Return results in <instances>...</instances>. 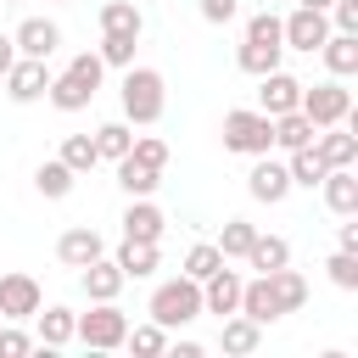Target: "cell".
Listing matches in <instances>:
<instances>
[{
    "instance_id": "26",
    "label": "cell",
    "mask_w": 358,
    "mask_h": 358,
    "mask_svg": "<svg viewBox=\"0 0 358 358\" xmlns=\"http://www.w3.org/2000/svg\"><path fill=\"white\" fill-rule=\"evenodd\" d=\"M101 34H145V17H140V6L134 0H106L101 6Z\"/></svg>"
},
{
    "instance_id": "42",
    "label": "cell",
    "mask_w": 358,
    "mask_h": 358,
    "mask_svg": "<svg viewBox=\"0 0 358 358\" xmlns=\"http://www.w3.org/2000/svg\"><path fill=\"white\" fill-rule=\"evenodd\" d=\"M324 17H330V28L358 34V0H330V6H324Z\"/></svg>"
},
{
    "instance_id": "32",
    "label": "cell",
    "mask_w": 358,
    "mask_h": 358,
    "mask_svg": "<svg viewBox=\"0 0 358 358\" xmlns=\"http://www.w3.org/2000/svg\"><path fill=\"white\" fill-rule=\"evenodd\" d=\"M268 280H274V291H280V308L285 313H296L302 302H308V280L291 268V263H280V268H268Z\"/></svg>"
},
{
    "instance_id": "21",
    "label": "cell",
    "mask_w": 358,
    "mask_h": 358,
    "mask_svg": "<svg viewBox=\"0 0 358 358\" xmlns=\"http://www.w3.org/2000/svg\"><path fill=\"white\" fill-rule=\"evenodd\" d=\"M319 56H324L330 78H352V73H358V34H341V28H330V39L319 45Z\"/></svg>"
},
{
    "instance_id": "16",
    "label": "cell",
    "mask_w": 358,
    "mask_h": 358,
    "mask_svg": "<svg viewBox=\"0 0 358 358\" xmlns=\"http://www.w3.org/2000/svg\"><path fill=\"white\" fill-rule=\"evenodd\" d=\"M313 151L324 157V168H358V134L347 123H330L313 134Z\"/></svg>"
},
{
    "instance_id": "3",
    "label": "cell",
    "mask_w": 358,
    "mask_h": 358,
    "mask_svg": "<svg viewBox=\"0 0 358 358\" xmlns=\"http://www.w3.org/2000/svg\"><path fill=\"white\" fill-rule=\"evenodd\" d=\"M117 95H123V123H134V129L157 123L162 106H168V84H162L157 67H123V90Z\"/></svg>"
},
{
    "instance_id": "13",
    "label": "cell",
    "mask_w": 358,
    "mask_h": 358,
    "mask_svg": "<svg viewBox=\"0 0 358 358\" xmlns=\"http://www.w3.org/2000/svg\"><path fill=\"white\" fill-rule=\"evenodd\" d=\"M241 285H246V280H241L229 263H218V268L201 280V313H218V319L235 313V308H241Z\"/></svg>"
},
{
    "instance_id": "31",
    "label": "cell",
    "mask_w": 358,
    "mask_h": 358,
    "mask_svg": "<svg viewBox=\"0 0 358 358\" xmlns=\"http://www.w3.org/2000/svg\"><path fill=\"white\" fill-rule=\"evenodd\" d=\"M73 179H78V173H73V168H67L62 157H56V162H39V168H34V190H39V196H50V201H62V196L73 190Z\"/></svg>"
},
{
    "instance_id": "48",
    "label": "cell",
    "mask_w": 358,
    "mask_h": 358,
    "mask_svg": "<svg viewBox=\"0 0 358 358\" xmlns=\"http://www.w3.org/2000/svg\"><path fill=\"white\" fill-rule=\"evenodd\" d=\"M6 6H22V0H6Z\"/></svg>"
},
{
    "instance_id": "19",
    "label": "cell",
    "mask_w": 358,
    "mask_h": 358,
    "mask_svg": "<svg viewBox=\"0 0 358 358\" xmlns=\"http://www.w3.org/2000/svg\"><path fill=\"white\" fill-rule=\"evenodd\" d=\"M319 190H324V207H330L336 218H352V213H358V168H330V173L319 179Z\"/></svg>"
},
{
    "instance_id": "40",
    "label": "cell",
    "mask_w": 358,
    "mask_h": 358,
    "mask_svg": "<svg viewBox=\"0 0 358 358\" xmlns=\"http://www.w3.org/2000/svg\"><path fill=\"white\" fill-rule=\"evenodd\" d=\"M246 39H263V45H285V39H280V17H274V11H257V17H246Z\"/></svg>"
},
{
    "instance_id": "20",
    "label": "cell",
    "mask_w": 358,
    "mask_h": 358,
    "mask_svg": "<svg viewBox=\"0 0 358 358\" xmlns=\"http://www.w3.org/2000/svg\"><path fill=\"white\" fill-rule=\"evenodd\" d=\"M112 263L123 268V280H151L157 263H162V252H157V241H123L112 252Z\"/></svg>"
},
{
    "instance_id": "5",
    "label": "cell",
    "mask_w": 358,
    "mask_h": 358,
    "mask_svg": "<svg viewBox=\"0 0 358 358\" xmlns=\"http://www.w3.org/2000/svg\"><path fill=\"white\" fill-rule=\"evenodd\" d=\"M224 151H241V157H263V151H274V117H263L257 106H235V112H224Z\"/></svg>"
},
{
    "instance_id": "39",
    "label": "cell",
    "mask_w": 358,
    "mask_h": 358,
    "mask_svg": "<svg viewBox=\"0 0 358 358\" xmlns=\"http://www.w3.org/2000/svg\"><path fill=\"white\" fill-rule=\"evenodd\" d=\"M129 157L162 173V168H168V140H157V134H134V145H129Z\"/></svg>"
},
{
    "instance_id": "47",
    "label": "cell",
    "mask_w": 358,
    "mask_h": 358,
    "mask_svg": "<svg viewBox=\"0 0 358 358\" xmlns=\"http://www.w3.org/2000/svg\"><path fill=\"white\" fill-rule=\"evenodd\" d=\"M296 6H313V11H324V6H330V0H296Z\"/></svg>"
},
{
    "instance_id": "9",
    "label": "cell",
    "mask_w": 358,
    "mask_h": 358,
    "mask_svg": "<svg viewBox=\"0 0 358 358\" xmlns=\"http://www.w3.org/2000/svg\"><path fill=\"white\" fill-rule=\"evenodd\" d=\"M291 190H296V185H291L285 162H274L268 151H263V157H252V173H246V196H252V201H263V207H280Z\"/></svg>"
},
{
    "instance_id": "7",
    "label": "cell",
    "mask_w": 358,
    "mask_h": 358,
    "mask_svg": "<svg viewBox=\"0 0 358 358\" xmlns=\"http://www.w3.org/2000/svg\"><path fill=\"white\" fill-rule=\"evenodd\" d=\"M39 308H45V291H39V280H34V274H22V268L0 274V319H6V324L34 319Z\"/></svg>"
},
{
    "instance_id": "12",
    "label": "cell",
    "mask_w": 358,
    "mask_h": 358,
    "mask_svg": "<svg viewBox=\"0 0 358 358\" xmlns=\"http://www.w3.org/2000/svg\"><path fill=\"white\" fill-rule=\"evenodd\" d=\"M45 90H50V67H45V62H34V56H17V62L6 67V95H11L17 106L39 101Z\"/></svg>"
},
{
    "instance_id": "6",
    "label": "cell",
    "mask_w": 358,
    "mask_h": 358,
    "mask_svg": "<svg viewBox=\"0 0 358 358\" xmlns=\"http://www.w3.org/2000/svg\"><path fill=\"white\" fill-rule=\"evenodd\" d=\"M123 336H129V313H123L117 302H90V313L73 319V341H84V347H95V352L123 347Z\"/></svg>"
},
{
    "instance_id": "11",
    "label": "cell",
    "mask_w": 358,
    "mask_h": 358,
    "mask_svg": "<svg viewBox=\"0 0 358 358\" xmlns=\"http://www.w3.org/2000/svg\"><path fill=\"white\" fill-rule=\"evenodd\" d=\"M296 101H302V78H291L285 67H274V73L257 78V112H263V117L296 112Z\"/></svg>"
},
{
    "instance_id": "8",
    "label": "cell",
    "mask_w": 358,
    "mask_h": 358,
    "mask_svg": "<svg viewBox=\"0 0 358 358\" xmlns=\"http://www.w3.org/2000/svg\"><path fill=\"white\" fill-rule=\"evenodd\" d=\"M280 39H285V50H319L324 39H330V17L324 11H313V6H296L291 17H280Z\"/></svg>"
},
{
    "instance_id": "37",
    "label": "cell",
    "mask_w": 358,
    "mask_h": 358,
    "mask_svg": "<svg viewBox=\"0 0 358 358\" xmlns=\"http://www.w3.org/2000/svg\"><path fill=\"white\" fill-rule=\"evenodd\" d=\"M252 235H257V224H246V218H229L224 224V235L213 241L224 257H246V246H252Z\"/></svg>"
},
{
    "instance_id": "1",
    "label": "cell",
    "mask_w": 358,
    "mask_h": 358,
    "mask_svg": "<svg viewBox=\"0 0 358 358\" xmlns=\"http://www.w3.org/2000/svg\"><path fill=\"white\" fill-rule=\"evenodd\" d=\"M101 73H106V62H101L95 50H78L62 73H50L45 101H50L56 112H84V106L95 101V90H101Z\"/></svg>"
},
{
    "instance_id": "28",
    "label": "cell",
    "mask_w": 358,
    "mask_h": 358,
    "mask_svg": "<svg viewBox=\"0 0 358 358\" xmlns=\"http://www.w3.org/2000/svg\"><path fill=\"white\" fill-rule=\"evenodd\" d=\"M280 263H291V246H285L280 235H252V246H246V268L268 274V268H280Z\"/></svg>"
},
{
    "instance_id": "36",
    "label": "cell",
    "mask_w": 358,
    "mask_h": 358,
    "mask_svg": "<svg viewBox=\"0 0 358 358\" xmlns=\"http://www.w3.org/2000/svg\"><path fill=\"white\" fill-rule=\"evenodd\" d=\"M62 162H67L73 173H90V168L101 162V157H95V140H90V134H67V140H62Z\"/></svg>"
},
{
    "instance_id": "30",
    "label": "cell",
    "mask_w": 358,
    "mask_h": 358,
    "mask_svg": "<svg viewBox=\"0 0 358 358\" xmlns=\"http://www.w3.org/2000/svg\"><path fill=\"white\" fill-rule=\"evenodd\" d=\"M117 185H123L129 196H157L162 173H157V168H145V162H134V157H117Z\"/></svg>"
},
{
    "instance_id": "4",
    "label": "cell",
    "mask_w": 358,
    "mask_h": 358,
    "mask_svg": "<svg viewBox=\"0 0 358 358\" xmlns=\"http://www.w3.org/2000/svg\"><path fill=\"white\" fill-rule=\"evenodd\" d=\"M296 112L313 123V129H330V123H352V90L341 78H324V84H302V101Z\"/></svg>"
},
{
    "instance_id": "23",
    "label": "cell",
    "mask_w": 358,
    "mask_h": 358,
    "mask_svg": "<svg viewBox=\"0 0 358 358\" xmlns=\"http://www.w3.org/2000/svg\"><path fill=\"white\" fill-rule=\"evenodd\" d=\"M257 341H263V324H252L246 313H224V330H218V347L224 352L246 358V352H257Z\"/></svg>"
},
{
    "instance_id": "44",
    "label": "cell",
    "mask_w": 358,
    "mask_h": 358,
    "mask_svg": "<svg viewBox=\"0 0 358 358\" xmlns=\"http://www.w3.org/2000/svg\"><path fill=\"white\" fill-rule=\"evenodd\" d=\"M336 246H341V252H358V213H352V218L336 229Z\"/></svg>"
},
{
    "instance_id": "33",
    "label": "cell",
    "mask_w": 358,
    "mask_h": 358,
    "mask_svg": "<svg viewBox=\"0 0 358 358\" xmlns=\"http://www.w3.org/2000/svg\"><path fill=\"white\" fill-rule=\"evenodd\" d=\"M134 45H140L134 34H101L95 56H101L106 67H117V73H123V67H134Z\"/></svg>"
},
{
    "instance_id": "29",
    "label": "cell",
    "mask_w": 358,
    "mask_h": 358,
    "mask_svg": "<svg viewBox=\"0 0 358 358\" xmlns=\"http://www.w3.org/2000/svg\"><path fill=\"white\" fill-rule=\"evenodd\" d=\"M313 134H319V129H313V123H308L302 112H280V117H274V145H280V151L313 145Z\"/></svg>"
},
{
    "instance_id": "10",
    "label": "cell",
    "mask_w": 358,
    "mask_h": 358,
    "mask_svg": "<svg viewBox=\"0 0 358 358\" xmlns=\"http://www.w3.org/2000/svg\"><path fill=\"white\" fill-rule=\"evenodd\" d=\"M11 45H17V56L50 62V56H56V45H62V28H56L50 17H22V22L11 28Z\"/></svg>"
},
{
    "instance_id": "14",
    "label": "cell",
    "mask_w": 358,
    "mask_h": 358,
    "mask_svg": "<svg viewBox=\"0 0 358 358\" xmlns=\"http://www.w3.org/2000/svg\"><path fill=\"white\" fill-rule=\"evenodd\" d=\"M235 313H246L252 324H274V319H285L274 280H268V274H252V280L241 285V308H235Z\"/></svg>"
},
{
    "instance_id": "46",
    "label": "cell",
    "mask_w": 358,
    "mask_h": 358,
    "mask_svg": "<svg viewBox=\"0 0 358 358\" xmlns=\"http://www.w3.org/2000/svg\"><path fill=\"white\" fill-rule=\"evenodd\" d=\"M173 347V358H201V341H168Z\"/></svg>"
},
{
    "instance_id": "43",
    "label": "cell",
    "mask_w": 358,
    "mask_h": 358,
    "mask_svg": "<svg viewBox=\"0 0 358 358\" xmlns=\"http://www.w3.org/2000/svg\"><path fill=\"white\" fill-rule=\"evenodd\" d=\"M196 11H201V22H213V28H224V22H235V11H241V0H196Z\"/></svg>"
},
{
    "instance_id": "25",
    "label": "cell",
    "mask_w": 358,
    "mask_h": 358,
    "mask_svg": "<svg viewBox=\"0 0 358 358\" xmlns=\"http://www.w3.org/2000/svg\"><path fill=\"white\" fill-rule=\"evenodd\" d=\"M285 173H291V185H302V190H319V179H324L330 168H324V157H319L313 145H296V151H285Z\"/></svg>"
},
{
    "instance_id": "22",
    "label": "cell",
    "mask_w": 358,
    "mask_h": 358,
    "mask_svg": "<svg viewBox=\"0 0 358 358\" xmlns=\"http://www.w3.org/2000/svg\"><path fill=\"white\" fill-rule=\"evenodd\" d=\"M73 319H78V313H73V308H62V302L39 308V313H34V324H39V330H34V341H39V347H67V341H73Z\"/></svg>"
},
{
    "instance_id": "15",
    "label": "cell",
    "mask_w": 358,
    "mask_h": 358,
    "mask_svg": "<svg viewBox=\"0 0 358 358\" xmlns=\"http://www.w3.org/2000/svg\"><path fill=\"white\" fill-rule=\"evenodd\" d=\"M78 285H84V296H90V302H117V291H123L129 280H123V268L101 252L95 263H84V268H78Z\"/></svg>"
},
{
    "instance_id": "18",
    "label": "cell",
    "mask_w": 358,
    "mask_h": 358,
    "mask_svg": "<svg viewBox=\"0 0 358 358\" xmlns=\"http://www.w3.org/2000/svg\"><path fill=\"white\" fill-rule=\"evenodd\" d=\"M106 252V241H101V229H90V224H73V229H62V241H56V257L67 263V268H84V263H95Z\"/></svg>"
},
{
    "instance_id": "38",
    "label": "cell",
    "mask_w": 358,
    "mask_h": 358,
    "mask_svg": "<svg viewBox=\"0 0 358 358\" xmlns=\"http://www.w3.org/2000/svg\"><path fill=\"white\" fill-rule=\"evenodd\" d=\"M324 274H330V285H341V291H358V252H330L324 257Z\"/></svg>"
},
{
    "instance_id": "17",
    "label": "cell",
    "mask_w": 358,
    "mask_h": 358,
    "mask_svg": "<svg viewBox=\"0 0 358 358\" xmlns=\"http://www.w3.org/2000/svg\"><path fill=\"white\" fill-rule=\"evenodd\" d=\"M168 218L151 196H129V213H123V241H162Z\"/></svg>"
},
{
    "instance_id": "34",
    "label": "cell",
    "mask_w": 358,
    "mask_h": 358,
    "mask_svg": "<svg viewBox=\"0 0 358 358\" xmlns=\"http://www.w3.org/2000/svg\"><path fill=\"white\" fill-rule=\"evenodd\" d=\"M123 347H134L140 358H157V352H168V330H162L157 319H145V324H134V330L123 336Z\"/></svg>"
},
{
    "instance_id": "41",
    "label": "cell",
    "mask_w": 358,
    "mask_h": 358,
    "mask_svg": "<svg viewBox=\"0 0 358 358\" xmlns=\"http://www.w3.org/2000/svg\"><path fill=\"white\" fill-rule=\"evenodd\" d=\"M22 352H34V336L0 319V358H22Z\"/></svg>"
},
{
    "instance_id": "2",
    "label": "cell",
    "mask_w": 358,
    "mask_h": 358,
    "mask_svg": "<svg viewBox=\"0 0 358 358\" xmlns=\"http://www.w3.org/2000/svg\"><path fill=\"white\" fill-rule=\"evenodd\" d=\"M145 313H151L162 330H185L190 319H201V280H190V274L157 280V291H151Z\"/></svg>"
},
{
    "instance_id": "27",
    "label": "cell",
    "mask_w": 358,
    "mask_h": 358,
    "mask_svg": "<svg viewBox=\"0 0 358 358\" xmlns=\"http://www.w3.org/2000/svg\"><path fill=\"white\" fill-rule=\"evenodd\" d=\"M90 140H95V157H101V162H117V157H129V145H134V123H101Z\"/></svg>"
},
{
    "instance_id": "24",
    "label": "cell",
    "mask_w": 358,
    "mask_h": 358,
    "mask_svg": "<svg viewBox=\"0 0 358 358\" xmlns=\"http://www.w3.org/2000/svg\"><path fill=\"white\" fill-rule=\"evenodd\" d=\"M280 56H285V45L241 39V50H235V67H241V73H252V78H263V73H274V67H280Z\"/></svg>"
},
{
    "instance_id": "35",
    "label": "cell",
    "mask_w": 358,
    "mask_h": 358,
    "mask_svg": "<svg viewBox=\"0 0 358 358\" xmlns=\"http://www.w3.org/2000/svg\"><path fill=\"white\" fill-rule=\"evenodd\" d=\"M218 263H229V257H224V252H218L213 241H196V246L185 252V268H179V274H190V280H207V274H213Z\"/></svg>"
},
{
    "instance_id": "45",
    "label": "cell",
    "mask_w": 358,
    "mask_h": 358,
    "mask_svg": "<svg viewBox=\"0 0 358 358\" xmlns=\"http://www.w3.org/2000/svg\"><path fill=\"white\" fill-rule=\"evenodd\" d=\"M11 62H17V45H11V34H0V78H6Z\"/></svg>"
}]
</instances>
